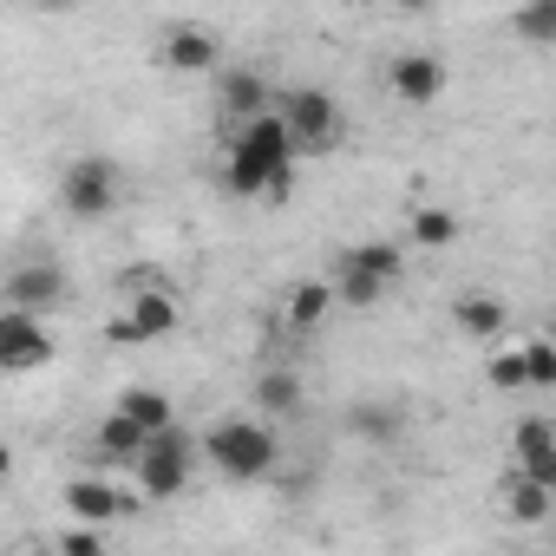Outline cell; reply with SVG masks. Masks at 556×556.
Listing matches in <instances>:
<instances>
[{"mask_svg": "<svg viewBox=\"0 0 556 556\" xmlns=\"http://www.w3.org/2000/svg\"><path fill=\"white\" fill-rule=\"evenodd\" d=\"M249 400H255L262 419H289V413L302 406V374H295V367H262L255 387H249Z\"/></svg>", "mask_w": 556, "mask_h": 556, "instance_id": "obj_16", "label": "cell"}, {"mask_svg": "<svg viewBox=\"0 0 556 556\" xmlns=\"http://www.w3.org/2000/svg\"><path fill=\"white\" fill-rule=\"evenodd\" d=\"M60 210L73 223H105L118 210V164L99 157V151L92 157H73L66 177H60Z\"/></svg>", "mask_w": 556, "mask_h": 556, "instance_id": "obj_4", "label": "cell"}, {"mask_svg": "<svg viewBox=\"0 0 556 556\" xmlns=\"http://www.w3.org/2000/svg\"><path fill=\"white\" fill-rule=\"evenodd\" d=\"M197 452H203V445H190L177 426H170V432H157V439H151V452L138 458V497H151V504L177 497V491L190 484V465H197Z\"/></svg>", "mask_w": 556, "mask_h": 556, "instance_id": "obj_6", "label": "cell"}, {"mask_svg": "<svg viewBox=\"0 0 556 556\" xmlns=\"http://www.w3.org/2000/svg\"><path fill=\"white\" fill-rule=\"evenodd\" d=\"M275 112L289 118V138H295L302 157H328V151L341 144V105H334V92H321V86L282 92V105H275Z\"/></svg>", "mask_w": 556, "mask_h": 556, "instance_id": "obj_3", "label": "cell"}, {"mask_svg": "<svg viewBox=\"0 0 556 556\" xmlns=\"http://www.w3.org/2000/svg\"><path fill=\"white\" fill-rule=\"evenodd\" d=\"M354 255H361V262L380 275L387 289L400 282V275H406V249H400V242H354Z\"/></svg>", "mask_w": 556, "mask_h": 556, "instance_id": "obj_25", "label": "cell"}, {"mask_svg": "<svg viewBox=\"0 0 556 556\" xmlns=\"http://www.w3.org/2000/svg\"><path fill=\"white\" fill-rule=\"evenodd\" d=\"M275 105V86H268V73H255V66H223L216 73V112L242 131V125H255V118H268Z\"/></svg>", "mask_w": 556, "mask_h": 556, "instance_id": "obj_8", "label": "cell"}, {"mask_svg": "<svg viewBox=\"0 0 556 556\" xmlns=\"http://www.w3.org/2000/svg\"><path fill=\"white\" fill-rule=\"evenodd\" d=\"M452 321H458L465 341H497V334L510 328V308H504L497 295H458V302H452Z\"/></svg>", "mask_w": 556, "mask_h": 556, "instance_id": "obj_19", "label": "cell"}, {"mask_svg": "<svg viewBox=\"0 0 556 556\" xmlns=\"http://www.w3.org/2000/svg\"><path fill=\"white\" fill-rule=\"evenodd\" d=\"M157 66H170V73H223V40L210 34V27H197V21H177V27H164L157 34Z\"/></svg>", "mask_w": 556, "mask_h": 556, "instance_id": "obj_9", "label": "cell"}, {"mask_svg": "<svg viewBox=\"0 0 556 556\" xmlns=\"http://www.w3.org/2000/svg\"><path fill=\"white\" fill-rule=\"evenodd\" d=\"M60 556H112V543H105V530L73 523V530H60Z\"/></svg>", "mask_w": 556, "mask_h": 556, "instance_id": "obj_27", "label": "cell"}, {"mask_svg": "<svg viewBox=\"0 0 556 556\" xmlns=\"http://www.w3.org/2000/svg\"><path fill=\"white\" fill-rule=\"evenodd\" d=\"M523 374H530L536 393H549V387H556V341L530 334V341H523Z\"/></svg>", "mask_w": 556, "mask_h": 556, "instance_id": "obj_26", "label": "cell"}, {"mask_svg": "<svg viewBox=\"0 0 556 556\" xmlns=\"http://www.w3.org/2000/svg\"><path fill=\"white\" fill-rule=\"evenodd\" d=\"M348 426H354L361 439H374V445H393V439L406 432L400 406H387V400H367V406H354V413H348Z\"/></svg>", "mask_w": 556, "mask_h": 556, "instance_id": "obj_22", "label": "cell"}, {"mask_svg": "<svg viewBox=\"0 0 556 556\" xmlns=\"http://www.w3.org/2000/svg\"><path fill=\"white\" fill-rule=\"evenodd\" d=\"M60 302H66V268L60 262H21V268H8V308L47 315Z\"/></svg>", "mask_w": 556, "mask_h": 556, "instance_id": "obj_13", "label": "cell"}, {"mask_svg": "<svg viewBox=\"0 0 556 556\" xmlns=\"http://www.w3.org/2000/svg\"><path fill=\"white\" fill-rule=\"evenodd\" d=\"M504 510H510L517 523H549L556 491H543V484H530V478H517V471H510V484H504Z\"/></svg>", "mask_w": 556, "mask_h": 556, "instance_id": "obj_21", "label": "cell"}, {"mask_svg": "<svg viewBox=\"0 0 556 556\" xmlns=\"http://www.w3.org/2000/svg\"><path fill=\"white\" fill-rule=\"evenodd\" d=\"M510 458H517V478L556 491V426H549L543 413H523V419L510 426Z\"/></svg>", "mask_w": 556, "mask_h": 556, "instance_id": "obj_10", "label": "cell"}, {"mask_svg": "<svg viewBox=\"0 0 556 556\" xmlns=\"http://www.w3.org/2000/svg\"><path fill=\"white\" fill-rule=\"evenodd\" d=\"M177 295L170 289H157V282H144L138 289V302L125 308V315H112L105 321V341L112 348H144V341H164V334H177Z\"/></svg>", "mask_w": 556, "mask_h": 556, "instance_id": "obj_5", "label": "cell"}, {"mask_svg": "<svg viewBox=\"0 0 556 556\" xmlns=\"http://www.w3.org/2000/svg\"><path fill=\"white\" fill-rule=\"evenodd\" d=\"M53 354H60V341H53V328H40V315H21V308L0 315V367L8 374H40V367H53Z\"/></svg>", "mask_w": 556, "mask_h": 556, "instance_id": "obj_7", "label": "cell"}, {"mask_svg": "<svg viewBox=\"0 0 556 556\" xmlns=\"http://www.w3.org/2000/svg\"><path fill=\"white\" fill-rule=\"evenodd\" d=\"M380 295H387V282H380V275H374L354 249H341V255H334V302L367 315V308H380Z\"/></svg>", "mask_w": 556, "mask_h": 556, "instance_id": "obj_15", "label": "cell"}, {"mask_svg": "<svg viewBox=\"0 0 556 556\" xmlns=\"http://www.w3.org/2000/svg\"><path fill=\"white\" fill-rule=\"evenodd\" d=\"M484 380H491L497 393H523V387H530V374H523V348H497V354L484 361Z\"/></svg>", "mask_w": 556, "mask_h": 556, "instance_id": "obj_24", "label": "cell"}, {"mask_svg": "<svg viewBox=\"0 0 556 556\" xmlns=\"http://www.w3.org/2000/svg\"><path fill=\"white\" fill-rule=\"evenodd\" d=\"M510 34L523 47H556V0H530V8L510 14Z\"/></svg>", "mask_w": 556, "mask_h": 556, "instance_id": "obj_23", "label": "cell"}, {"mask_svg": "<svg viewBox=\"0 0 556 556\" xmlns=\"http://www.w3.org/2000/svg\"><path fill=\"white\" fill-rule=\"evenodd\" d=\"M203 458L229 478V484H255L275 471L282 445H275V426L255 419V413H223L210 432H203Z\"/></svg>", "mask_w": 556, "mask_h": 556, "instance_id": "obj_2", "label": "cell"}, {"mask_svg": "<svg viewBox=\"0 0 556 556\" xmlns=\"http://www.w3.org/2000/svg\"><path fill=\"white\" fill-rule=\"evenodd\" d=\"M328 308H334V282H295L282 315H289V328H295V334H315V328L328 321Z\"/></svg>", "mask_w": 556, "mask_h": 556, "instance_id": "obj_20", "label": "cell"}, {"mask_svg": "<svg viewBox=\"0 0 556 556\" xmlns=\"http://www.w3.org/2000/svg\"><path fill=\"white\" fill-rule=\"evenodd\" d=\"M295 138H289V118L282 112H268V118H255V125H242L236 138H229V164H223V184H229V197H262V203H275V197H289V184H295Z\"/></svg>", "mask_w": 556, "mask_h": 556, "instance_id": "obj_1", "label": "cell"}, {"mask_svg": "<svg viewBox=\"0 0 556 556\" xmlns=\"http://www.w3.org/2000/svg\"><path fill=\"white\" fill-rule=\"evenodd\" d=\"M112 413H125V419H131L138 432H151V439L177 426V400H170V393H157V387H125Z\"/></svg>", "mask_w": 556, "mask_h": 556, "instance_id": "obj_17", "label": "cell"}, {"mask_svg": "<svg viewBox=\"0 0 556 556\" xmlns=\"http://www.w3.org/2000/svg\"><path fill=\"white\" fill-rule=\"evenodd\" d=\"M92 452H99V465H105V471H112V465L138 471V458L151 452V432H138L125 413H105V419H99V432H92Z\"/></svg>", "mask_w": 556, "mask_h": 556, "instance_id": "obj_14", "label": "cell"}, {"mask_svg": "<svg viewBox=\"0 0 556 556\" xmlns=\"http://www.w3.org/2000/svg\"><path fill=\"white\" fill-rule=\"evenodd\" d=\"M458 236H465V223H458L445 203H413V210H406V242H413V249H452Z\"/></svg>", "mask_w": 556, "mask_h": 556, "instance_id": "obj_18", "label": "cell"}, {"mask_svg": "<svg viewBox=\"0 0 556 556\" xmlns=\"http://www.w3.org/2000/svg\"><path fill=\"white\" fill-rule=\"evenodd\" d=\"M131 504H138V497H125V491L112 484V471H92V478H73V484H66V510H73V523H86V530L118 523Z\"/></svg>", "mask_w": 556, "mask_h": 556, "instance_id": "obj_12", "label": "cell"}, {"mask_svg": "<svg viewBox=\"0 0 556 556\" xmlns=\"http://www.w3.org/2000/svg\"><path fill=\"white\" fill-rule=\"evenodd\" d=\"M387 92L400 105H439L445 92V60L439 53H393L387 60Z\"/></svg>", "mask_w": 556, "mask_h": 556, "instance_id": "obj_11", "label": "cell"}]
</instances>
